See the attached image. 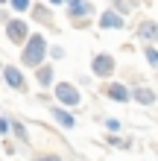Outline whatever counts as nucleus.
Returning <instances> with one entry per match:
<instances>
[{"label":"nucleus","instance_id":"obj_10","mask_svg":"<svg viewBox=\"0 0 158 161\" xmlns=\"http://www.w3.org/2000/svg\"><path fill=\"white\" fill-rule=\"evenodd\" d=\"M91 15H94V3H91V0H79L76 6H68L70 24H82V21H88Z\"/></svg>","mask_w":158,"mask_h":161},{"label":"nucleus","instance_id":"obj_5","mask_svg":"<svg viewBox=\"0 0 158 161\" xmlns=\"http://www.w3.org/2000/svg\"><path fill=\"white\" fill-rule=\"evenodd\" d=\"M100 94H103L106 100H111V103H120V106L132 103V88H129L126 82H117V79L103 82V85H100Z\"/></svg>","mask_w":158,"mask_h":161},{"label":"nucleus","instance_id":"obj_2","mask_svg":"<svg viewBox=\"0 0 158 161\" xmlns=\"http://www.w3.org/2000/svg\"><path fill=\"white\" fill-rule=\"evenodd\" d=\"M53 97H56V103L64 106V108H79V106H82V91H79V85H76V82H68V79H62V82L53 85Z\"/></svg>","mask_w":158,"mask_h":161},{"label":"nucleus","instance_id":"obj_15","mask_svg":"<svg viewBox=\"0 0 158 161\" xmlns=\"http://www.w3.org/2000/svg\"><path fill=\"white\" fill-rule=\"evenodd\" d=\"M106 144L114 147V149H135V141L132 138H123L120 132H108V135H106Z\"/></svg>","mask_w":158,"mask_h":161},{"label":"nucleus","instance_id":"obj_4","mask_svg":"<svg viewBox=\"0 0 158 161\" xmlns=\"http://www.w3.org/2000/svg\"><path fill=\"white\" fill-rule=\"evenodd\" d=\"M30 35H32V30H30V21H24L21 15H15L12 21L6 24V38H9V44L24 47L26 41H30Z\"/></svg>","mask_w":158,"mask_h":161},{"label":"nucleus","instance_id":"obj_11","mask_svg":"<svg viewBox=\"0 0 158 161\" xmlns=\"http://www.w3.org/2000/svg\"><path fill=\"white\" fill-rule=\"evenodd\" d=\"M132 103H141V106H155V103H158V91H152L150 85H135V88H132Z\"/></svg>","mask_w":158,"mask_h":161},{"label":"nucleus","instance_id":"obj_16","mask_svg":"<svg viewBox=\"0 0 158 161\" xmlns=\"http://www.w3.org/2000/svg\"><path fill=\"white\" fill-rule=\"evenodd\" d=\"M144 59H146V64H150V68L158 70V50H155L152 44H144Z\"/></svg>","mask_w":158,"mask_h":161},{"label":"nucleus","instance_id":"obj_3","mask_svg":"<svg viewBox=\"0 0 158 161\" xmlns=\"http://www.w3.org/2000/svg\"><path fill=\"white\" fill-rule=\"evenodd\" d=\"M114 73H117V59L111 53H94V59H91V76L108 82Z\"/></svg>","mask_w":158,"mask_h":161},{"label":"nucleus","instance_id":"obj_7","mask_svg":"<svg viewBox=\"0 0 158 161\" xmlns=\"http://www.w3.org/2000/svg\"><path fill=\"white\" fill-rule=\"evenodd\" d=\"M50 114H53V120H56V126H62L64 132H73L76 129V114H73L70 108H64V106H59V103H53L50 106Z\"/></svg>","mask_w":158,"mask_h":161},{"label":"nucleus","instance_id":"obj_18","mask_svg":"<svg viewBox=\"0 0 158 161\" xmlns=\"http://www.w3.org/2000/svg\"><path fill=\"white\" fill-rule=\"evenodd\" d=\"M12 135V117L0 114V138H9Z\"/></svg>","mask_w":158,"mask_h":161},{"label":"nucleus","instance_id":"obj_14","mask_svg":"<svg viewBox=\"0 0 158 161\" xmlns=\"http://www.w3.org/2000/svg\"><path fill=\"white\" fill-rule=\"evenodd\" d=\"M12 138L21 147H30V129H26L24 120H18V117H12Z\"/></svg>","mask_w":158,"mask_h":161},{"label":"nucleus","instance_id":"obj_17","mask_svg":"<svg viewBox=\"0 0 158 161\" xmlns=\"http://www.w3.org/2000/svg\"><path fill=\"white\" fill-rule=\"evenodd\" d=\"M15 15H24V12H32V0H9Z\"/></svg>","mask_w":158,"mask_h":161},{"label":"nucleus","instance_id":"obj_21","mask_svg":"<svg viewBox=\"0 0 158 161\" xmlns=\"http://www.w3.org/2000/svg\"><path fill=\"white\" fill-rule=\"evenodd\" d=\"M103 126H106L108 132H120V120H117V117H103Z\"/></svg>","mask_w":158,"mask_h":161},{"label":"nucleus","instance_id":"obj_6","mask_svg":"<svg viewBox=\"0 0 158 161\" xmlns=\"http://www.w3.org/2000/svg\"><path fill=\"white\" fill-rule=\"evenodd\" d=\"M0 76H3V82L12 91H18V94H26V88H30V82H26L24 70L18 68V64H3V68H0Z\"/></svg>","mask_w":158,"mask_h":161},{"label":"nucleus","instance_id":"obj_9","mask_svg":"<svg viewBox=\"0 0 158 161\" xmlns=\"http://www.w3.org/2000/svg\"><path fill=\"white\" fill-rule=\"evenodd\" d=\"M135 35H138L144 44H155V41H158V21H152V18H144V21H138Z\"/></svg>","mask_w":158,"mask_h":161},{"label":"nucleus","instance_id":"obj_12","mask_svg":"<svg viewBox=\"0 0 158 161\" xmlns=\"http://www.w3.org/2000/svg\"><path fill=\"white\" fill-rule=\"evenodd\" d=\"M32 21H38V24H44V26H56V21H53V6L50 3H32Z\"/></svg>","mask_w":158,"mask_h":161},{"label":"nucleus","instance_id":"obj_1","mask_svg":"<svg viewBox=\"0 0 158 161\" xmlns=\"http://www.w3.org/2000/svg\"><path fill=\"white\" fill-rule=\"evenodd\" d=\"M47 56H50V44L44 32H32L30 41L21 47V64L30 70H38L41 64H47Z\"/></svg>","mask_w":158,"mask_h":161},{"label":"nucleus","instance_id":"obj_8","mask_svg":"<svg viewBox=\"0 0 158 161\" xmlns=\"http://www.w3.org/2000/svg\"><path fill=\"white\" fill-rule=\"evenodd\" d=\"M103 30H126V15H120L114 6H108L100 12V21H97Z\"/></svg>","mask_w":158,"mask_h":161},{"label":"nucleus","instance_id":"obj_24","mask_svg":"<svg viewBox=\"0 0 158 161\" xmlns=\"http://www.w3.org/2000/svg\"><path fill=\"white\" fill-rule=\"evenodd\" d=\"M0 3H9V0H0Z\"/></svg>","mask_w":158,"mask_h":161},{"label":"nucleus","instance_id":"obj_19","mask_svg":"<svg viewBox=\"0 0 158 161\" xmlns=\"http://www.w3.org/2000/svg\"><path fill=\"white\" fill-rule=\"evenodd\" d=\"M35 161H64L59 153H35Z\"/></svg>","mask_w":158,"mask_h":161},{"label":"nucleus","instance_id":"obj_13","mask_svg":"<svg viewBox=\"0 0 158 161\" xmlns=\"http://www.w3.org/2000/svg\"><path fill=\"white\" fill-rule=\"evenodd\" d=\"M35 73V82L41 85V88H53L56 85V68L53 64H41L38 70H32Z\"/></svg>","mask_w":158,"mask_h":161},{"label":"nucleus","instance_id":"obj_20","mask_svg":"<svg viewBox=\"0 0 158 161\" xmlns=\"http://www.w3.org/2000/svg\"><path fill=\"white\" fill-rule=\"evenodd\" d=\"M64 56H68V53H64V47H59V44H50V59H56V62H62Z\"/></svg>","mask_w":158,"mask_h":161},{"label":"nucleus","instance_id":"obj_22","mask_svg":"<svg viewBox=\"0 0 158 161\" xmlns=\"http://www.w3.org/2000/svg\"><path fill=\"white\" fill-rule=\"evenodd\" d=\"M44 3H50V6L56 9V6H68V0H44Z\"/></svg>","mask_w":158,"mask_h":161},{"label":"nucleus","instance_id":"obj_23","mask_svg":"<svg viewBox=\"0 0 158 161\" xmlns=\"http://www.w3.org/2000/svg\"><path fill=\"white\" fill-rule=\"evenodd\" d=\"M76 3H79V0H68V6H76Z\"/></svg>","mask_w":158,"mask_h":161}]
</instances>
